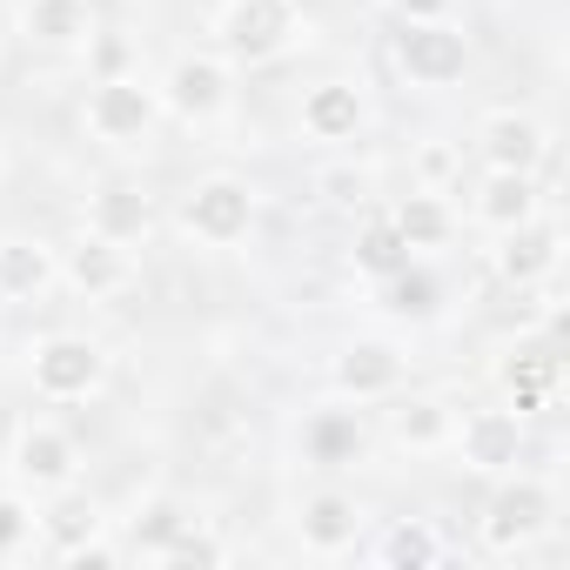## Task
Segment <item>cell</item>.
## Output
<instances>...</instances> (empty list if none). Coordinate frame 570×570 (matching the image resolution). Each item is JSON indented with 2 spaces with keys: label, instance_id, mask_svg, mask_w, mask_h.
Wrapping results in <instances>:
<instances>
[{
  "label": "cell",
  "instance_id": "cell-1",
  "mask_svg": "<svg viewBox=\"0 0 570 570\" xmlns=\"http://www.w3.org/2000/svg\"><path fill=\"white\" fill-rule=\"evenodd\" d=\"M309 35L303 0H228L215 21V55H228L235 68H268Z\"/></svg>",
  "mask_w": 570,
  "mask_h": 570
},
{
  "label": "cell",
  "instance_id": "cell-2",
  "mask_svg": "<svg viewBox=\"0 0 570 570\" xmlns=\"http://www.w3.org/2000/svg\"><path fill=\"white\" fill-rule=\"evenodd\" d=\"M390 61H396V75H403L410 88L443 95V88H456V81L470 75V35H463L456 21H396Z\"/></svg>",
  "mask_w": 570,
  "mask_h": 570
},
{
  "label": "cell",
  "instance_id": "cell-3",
  "mask_svg": "<svg viewBox=\"0 0 570 570\" xmlns=\"http://www.w3.org/2000/svg\"><path fill=\"white\" fill-rule=\"evenodd\" d=\"M550 517H557L550 483H537V476H523V470H503L497 490H490V503H483V550L517 557V550H530V543L550 530Z\"/></svg>",
  "mask_w": 570,
  "mask_h": 570
},
{
  "label": "cell",
  "instance_id": "cell-4",
  "mask_svg": "<svg viewBox=\"0 0 570 570\" xmlns=\"http://www.w3.org/2000/svg\"><path fill=\"white\" fill-rule=\"evenodd\" d=\"M155 95H161V115H175V121H222L228 108H235V61L228 55H175L168 61V75L155 81Z\"/></svg>",
  "mask_w": 570,
  "mask_h": 570
},
{
  "label": "cell",
  "instance_id": "cell-5",
  "mask_svg": "<svg viewBox=\"0 0 570 570\" xmlns=\"http://www.w3.org/2000/svg\"><path fill=\"white\" fill-rule=\"evenodd\" d=\"M81 121H88V135L108 141V148H141V141L155 135V121H161V95H155V81H141V75H108V81L88 88Z\"/></svg>",
  "mask_w": 570,
  "mask_h": 570
},
{
  "label": "cell",
  "instance_id": "cell-6",
  "mask_svg": "<svg viewBox=\"0 0 570 570\" xmlns=\"http://www.w3.org/2000/svg\"><path fill=\"white\" fill-rule=\"evenodd\" d=\"M181 228L202 242V248H235V242H248V228H255V188L242 181V175H202L188 195H181Z\"/></svg>",
  "mask_w": 570,
  "mask_h": 570
},
{
  "label": "cell",
  "instance_id": "cell-7",
  "mask_svg": "<svg viewBox=\"0 0 570 570\" xmlns=\"http://www.w3.org/2000/svg\"><path fill=\"white\" fill-rule=\"evenodd\" d=\"M28 383L48 403H88L108 383V350L88 336H41L28 350Z\"/></svg>",
  "mask_w": 570,
  "mask_h": 570
},
{
  "label": "cell",
  "instance_id": "cell-8",
  "mask_svg": "<svg viewBox=\"0 0 570 570\" xmlns=\"http://www.w3.org/2000/svg\"><path fill=\"white\" fill-rule=\"evenodd\" d=\"M450 450L463 456V470L476 476H503L523 463V410L510 403H490V410H463L456 430H450Z\"/></svg>",
  "mask_w": 570,
  "mask_h": 570
},
{
  "label": "cell",
  "instance_id": "cell-9",
  "mask_svg": "<svg viewBox=\"0 0 570 570\" xmlns=\"http://www.w3.org/2000/svg\"><path fill=\"white\" fill-rule=\"evenodd\" d=\"M55 262H61V282L88 303H115V296L135 289V248H121V242H108L95 228H81Z\"/></svg>",
  "mask_w": 570,
  "mask_h": 570
},
{
  "label": "cell",
  "instance_id": "cell-10",
  "mask_svg": "<svg viewBox=\"0 0 570 570\" xmlns=\"http://www.w3.org/2000/svg\"><path fill=\"white\" fill-rule=\"evenodd\" d=\"M410 376V356L390 343V336H356L350 350H336L330 363V383L343 403H390Z\"/></svg>",
  "mask_w": 570,
  "mask_h": 570
},
{
  "label": "cell",
  "instance_id": "cell-11",
  "mask_svg": "<svg viewBox=\"0 0 570 570\" xmlns=\"http://www.w3.org/2000/svg\"><path fill=\"white\" fill-rule=\"evenodd\" d=\"M557 262H563V228H557L543 208H537L530 222L503 228V235H497V248H490V268H497L503 289H537V282H550V275H557Z\"/></svg>",
  "mask_w": 570,
  "mask_h": 570
},
{
  "label": "cell",
  "instance_id": "cell-12",
  "mask_svg": "<svg viewBox=\"0 0 570 570\" xmlns=\"http://www.w3.org/2000/svg\"><path fill=\"white\" fill-rule=\"evenodd\" d=\"M296 450L309 470H356L370 463V423H363V403H330V410H309L303 430H296Z\"/></svg>",
  "mask_w": 570,
  "mask_h": 570
},
{
  "label": "cell",
  "instance_id": "cell-13",
  "mask_svg": "<svg viewBox=\"0 0 570 570\" xmlns=\"http://www.w3.org/2000/svg\"><path fill=\"white\" fill-rule=\"evenodd\" d=\"M476 161L483 168H517V175H537L550 161V128L530 115V108H490L476 121Z\"/></svg>",
  "mask_w": 570,
  "mask_h": 570
},
{
  "label": "cell",
  "instance_id": "cell-14",
  "mask_svg": "<svg viewBox=\"0 0 570 570\" xmlns=\"http://www.w3.org/2000/svg\"><path fill=\"white\" fill-rule=\"evenodd\" d=\"M363 517H370V510H363L356 490L323 483V490H309V497L296 503V537H303V550H316V557H343V550H356Z\"/></svg>",
  "mask_w": 570,
  "mask_h": 570
},
{
  "label": "cell",
  "instance_id": "cell-15",
  "mask_svg": "<svg viewBox=\"0 0 570 570\" xmlns=\"http://www.w3.org/2000/svg\"><path fill=\"white\" fill-rule=\"evenodd\" d=\"M14 476L28 490L55 497V490H68L81 476V443L61 423H21V436H14Z\"/></svg>",
  "mask_w": 570,
  "mask_h": 570
},
{
  "label": "cell",
  "instance_id": "cell-16",
  "mask_svg": "<svg viewBox=\"0 0 570 570\" xmlns=\"http://www.w3.org/2000/svg\"><path fill=\"white\" fill-rule=\"evenodd\" d=\"M557 383H563V356L557 343H510L503 363H497V390L510 396V410H550L557 403Z\"/></svg>",
  "mask_w": 570,
  "mask_h": 570
},
{
  "label": "cell",
  "instance_id": "cell-17",
  "mask_svg": "<svg viewBox=\"0 0 570 570\" xmlns=\"http://www.w3.org/2000/svg\"><path fill=\"white\" fill-rule=\"evenodd\" d=\"M303 135L309 141H323V148H343V141H356L363 128H370V95L356 88V81H316L309 95H303Z\"/></svg>",
  "mask_w": 570,
  "mask_h": 570
},
{
  "label": "cell",
  "instance_id": "cell-18",
  "mask_svg": "<svg viewBox=\"0 0 570 570\" xmlns=\"http://www.w3.org/2000/svg\"><path fill=\"white\" fill-rule=\"evenodd\" d=\"M35 530H41V543H48V557H75V550H88V543H101L108 537V517H101V503L95 497H81L75 483L68 490H55L48 497V510H35Z\"/></svg>",
  "mask_w": 570,
  "mask_h": 570
},
{
  "label": "cell",
  "instance_id": "cell-19",
  "mask_svg": "<svg viewBox=\"0 0 570 570\" xmlns=\"http://www.w3.org/2000/svg\"><path fill=\"white\" fill-rule=\"evenodd\" d=\"M95 28H101L95 0H21V35L48 55H81Z\"/></svg>",
  "mask_w": 570,
  "mask_h": 570
},
{
  "label": "cell",
  "instance_id": "cell-20",
  "mask_svg": "<svg viewBox=\"0 0 570 570\" xmlns=\"http://www.w3.org/2000/svg\"><path fill=\"white\" fill-rule=\"evenodd\" d=\"M537 208H543L537 175H517V168H483V175H476V188H470V215H476L490 235H503V228L530 222Z\"/></svg>",
  "mask_w": 570,
  "mask_h": 570
},
{
  "label": "cell",
  "instance_id": "cell-21",
  "mask_svg": "<svg viewBox=\"0 0 570 570\" xmlns=\"http://www.w3.org/2000/svg\"><path fill=\"white\" fill-rule=\"evenodd\" d=\"M88 228L108 235V242H121V248H135L155 228V202L141 195V181H101L88 195Z\"/></svg>",
  "mask_w": 570,
  "mask_h": 570
},
{
  "label": "cell",
  "instance_id": "cell-22",
  "mask_svg": "<svg viewBox=\"0 0 570 570\" xmlns=\"http://www.w3.org/2000/svg\"><path fill=\"white\" fill-rule=\"evenodd\" d=\"M55 282H61V262L48 242H28V235L0 242V303H41Z\"/></svg>",
  "mask_w": 570,
  "mask_h": 570
},
{
  "label": "cell",
  "instance_id": "cell-23",
  "mask_svg": "<svg viewBox=\"0 0 570 570\" xmlns=\"http://www.w3.org/2000/svg\"><path fill=\"white\" fill-rule=\"evenodd\" d=\"M383 215L396 222V235L410 242V255H430V248H443V242L456 235V208H450L443 188H410V195H396Z\"/></svg>",
  "mask_w": 570,
  "mask_h": 570
},
{
  "label": "cell",
  "instance_id": "cell-24",
  "mask_svg": "<svg viewBox=\"0 0 570 570\" xmlns=\"http://www.w3.org/2000/svg\"><path fill=\"white\" fill-rule=\"evenodd\" d=\"M450 430H456V410L443 396H390V436L403 450H450Z\"/></svg>",
  "mask_w": 570,
  "mask_h": 570
},
{
  "label": "cell",
  "instance_id": "cell-25",
  "mask_svg": "<svg viewBox=\"0 0 570 570\" xmlns=\"http://www.w3.org/2000/svg\"><path fill=\"white\" fill-rule=\"evenodd\" d=\"M376 296H383V309H390L396 323H436V316H443V282L423 268V255L403 262L396 275H383Z\"/></svg>",
  "mask_w": 570,
  "mask_h": 570
},
{
  "label": "cell",
  "instance_id": "cell-26",
  "mask_svg": "<svg viewBox=\"0 0 570 570\" xmlns=\"http://www.w3.org/2000/svg\"><path fill=\"white\" fill-rule=\"evenodd\" d=\"M195 523V510L188 503H175V497H148L141 510H135V523H128V543H121V557H141V563H161V550L181 537Z\"/></svg>",
  "mask_w": 570,
  "mask_h": 570
},
{
  "label": "cell",
  "instance_id": "cell-27",
  "mask_svg": "<svg viewBox=\"0 0 570 570\" xmlns=\"http://www.w3.org/2000/svg\"><path fill=\"white\" fill-rule=\"evenodd\" d=\"M350 262H356V275L383 282V275H396V268H403V262H416V255H410V242L396 235V222H390V215H370V222L356 228V242H350Z\"/></svg>",
  "mask_w": 570,
  "mask_h": 570
},
{
  "label": "cell",
  "instance_id": "cell-28",
  "mask_svg": "<svg viewBox=\"0 0 570 570\" xmlns=\"http://www.w3.org/2000/svg\"><path fill=\"white\" fill-rule=\"evenodd\" d=\"M376 557L396 563V570H430V563L450 557V543H443L430 523H390V530L376 537Z\"/></svg>",
  "mask_w": 570,
  "mask_h": 570
},
{
  "label": "cell",
  "instance_id": "cell-29",
  "mask_svg": "<svg viewBox=\"0 0 570 570\" xmlns=\"http://www.w3.org/2000/svg\"><path fill=\"white\" fill-rule=\"evenodd\" d=\"M316 195H323L330 208H370L376 175H370V168H356V161H336V168H323V175H316Z\"/></svg>",
  "mask_w": 570,
  "mask_h": 570
},
{
  "label": "cell",
  "instance_id": "cell-30",
  "mask_svg": "<svg viewBox=\"0 0 570 570\" xmlns=\"http://www.w3.org/2000/svg\"><path fill=\"white\" fill-rule=\"evenodd\" d=\"M222 557H228V543H222L202 517H195V523H188V530L161 550V563H222Z\"/></svg>",
  "mask_w": 570,
  "mask_h": 570
},
{
  "label": "cell",
  "instance_id": "cell-31",
  "mask_svg": "<svg viewBox=\"0 0 570 570\" xmlns=\"http://www.w3.org/2000/svg\"><path fill=\"white\" fill-rule=\"evenodd\" d=\"M81 55H88L95 81H108V75H135V68H128V61H135V48H128L121 35H108V28H95V41H88Z\"/></svg>",
  "mask_w": 570,
  "mask_h": 570
},
{
  "label": "cell",
  "instance_id": "cell-32",
  "mask_svg": "<svg viewBox=\"0 0 570 570\" xmlns=\"http://www.w3.org/2000/svg\"><path fill=\"white\" fill-rule=\"evenodd\" d=\"M28 537H35V510L21 497H0V557H14Z\"/></svg>",
  "mask_w": 570,
  "mask_h": 570
},
{
  "label": "cell",
  "instance_id": "cell-33",
  "mask_svg": "<svg viewBox=\"0 0 570 570\" xmlns=\"http://www.w3.org/2000/svg\"><path fill=\"white\" fill-rule=\"evenodd\" d=\"M390 21H456L463 0H383Z\"/></svg>",
  "mask_w": 570,
  "mask_h": 570
},
{
  "label": "cell",
  "instance_id": "cell-34",
  "mask_svg": "<svg viewBox=\"0 0 570 570\" xmlns=\"http://www.w3.org/2000/svg\"><path fill=\"white\" fill-rule=\"evenodd\" d=\"M463 168V148H423V188H443Z\"/></svg>",
  "mask_w": 570,
  "mask_h": 570
}]
</instances>
